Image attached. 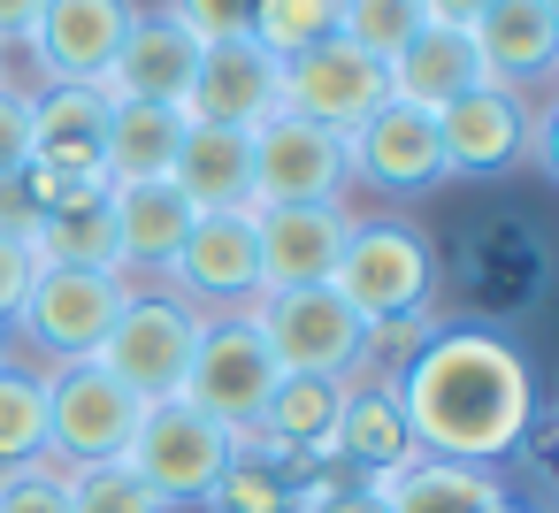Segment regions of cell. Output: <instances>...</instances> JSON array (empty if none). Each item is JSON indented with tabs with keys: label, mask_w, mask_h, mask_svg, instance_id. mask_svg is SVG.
<instances>
[{
	"label": "cell",
	"mask_w": 559,
	"mask_h": 513,
	"mask_svg": "<svg viewBox=\"0 0 559 513\" xmlns=\"http://www.w3.org/2000/svg\"><path fill=\"white\" fill-rule=\"evenodd\" d=\"M391 391H399L414 452H429V460L498 467L536 429V375H528L521 345H506L498 330H475V322L429 330L391 368Z\"/></svg>",
	"instance_id": "6da1fadb"
},
{
	"label": "cell",
	"mask_w": 559,
	"mask_h": 513,
	"mask_svg": "<svg viewBox=\"0 0 559 513\" xmlns=\"http://www.w3.org/2000/svg\"><path fill=\"white\" fill-rule=\"evenodd\" d=\"M123 299H131V276H116V269H32V284L9 314V330L32 345L24 368L55 375L70 360H93L108 322L123 314Z\"/></svg>",
	"instance_id": "7a4b0ae2"
},
{
	"label": "cell",
	"mask_w": 559,
	"mask_h": 513,
	"mask_svg": "<svg viewBox=\"0 0 559 513\" xmlns=\"http://www.w3.org/2000/svg\"><path fill=\"white\" fill-rule=\"evenodd\" d=\"M330 291L376 330V322H399V314H421L429 291H437V253L414 223H391V215H368L353 223L337 269H330Z\"/></svg>",
	"instance_id": "3957f363"
},
{
	"label": "cell",
	"mask_w": 559,
	"mask_h": 513,
	"mask_svg": "<svg viewBox=\"0 0 559 513\" xmlns=\"http://www.w3.org/2000/svg\"><path fill=\"white\" fill-rule=\"evenodd\" d=\"M200 330H207V314H192V307L169 299V291H139V284H131L123 314L108 322V337H100V353H93V368H108L139 406L177 398L185 375H192Z\"/></svg>",
	"instance_id": "277c9868"
},
{
	"label": "cell",
	"mask_w": 559,
	"mask_h": 513,
	"mask_svg": "<svg viewBox=\"0 0 559 513\" xmlns=\"http://www.w3.org/2000/svg\"><path fill=\"white\" fill-rule=\"evenodd\" d=\"M253 330L269 345V360L284 375H322V383H345L368 368V322L330 291V284H307V291H261L253 307Z\"/></svg>",
	"instance_id": "5b68a950"
},
{
	"label": "cell",
	"mask_w": 559,
	"mask_h": 513,
	"mask_svg": "<svg viewBox=\"0 0 559 513\" xmlns=\"http://www.w3.org/2000/svg\"><path fill=\"white\" fill-rule=\"evenodd\" d=\"M123 467L162 498V513H177V505H207V490H215L223 467H230V429L207 421V414L185 406V398H154V406L139 414V429H131Z\"/></svg>",
	"instance_id": "8992f818"
},
{
	"label": "cell",
	"mask_w": 559,
	"mask_h": 513,
	"mask_svg": "<svg viewBox=\"0 0 559 513\" xmlns=\"http://www.w3.org/2000/svg\"><path fill=\"white\" fill-rule=\"evenodd\" d=\"M162 291L185 299L192 314H246L261 299V238H253V207H207L192 215L177 261L162 269Z\"/></svg>",
	"instance_id": "52a82bcc"
},
{
	"label": "cell",
	"mask_w": 559,
	"mask_h": 513,
	"mask_svg": "<svg viewBox=\"0 0 559 513\" xmlns=\"http://www.w3.org/2000/svg\"><path fill=\"white\" fill-rule=\"evenodd\" d=\"M139 398L93 368V360H70L47 375V467H108L131 452V429H139Z\"/></svg>",
	"instance_id": "ba28073f"
},
{
	"label": "cell",
	"mask_w": 559,
	"mask_h": 513,
	"mask_svg": "<svg viewBox=\"0 0 559 513\" xmlns=\"http://www.w3.org/2000/svg\"><path fill=\"white\" fill-rule=\"evenodd\" d=\"M276 383H284V368L269 360L253 314H215V322L200 330V353H192V375H185L177 398L200 406V414L223 421V429H253V421L269 414Z\"/></svg>",
	"instance_id": "9c48e42d"
},
{
	"label": "cell",
	"mask_w": 559,
	"mask_h": 513,
	"mask_svg": "<svg viewBox=\"0 0 559 513\" xmlns=\"http://www.w3.org/2000/svg\"><path fill=\"white\" fill-rule=\"evenodd\" d=\"M345 131H322L307 116H269L253 131V207H307L345 200Z\"/></svg>",
	"instance_id": "30bf717a"
},
{
	"label": "cell",
	"mask_w": 559,
	"mask_h": 513,
	"mask_svg": "<svg viewBox=\"0 0 559 513\" xmlns=\"http://www.w3.org/2000/svg\"><path fill=\"white\" fill-rule=\"evenodd\" d=\"M391 100V70L360 55L353 39H322L284 62V116H307L322 131H353Z\"/></svg>",
	"instance_id": "8fae6325"
},
{
	"label": "cell",
	"mask_w": 559,
	"mask_h": 513,
	"mask_svg": "<svg viewBox=\"0 0 559 513\" xmlns=\"http://www.w3.org/2000/svg\"><path fill=\"white\" fill-rule=\"evenodd\" d=\"M528 146H536V108H528V93L475 85V93H460L452 108H437L444 177H506Z\"/></svg>",
	"instance_id": "7c38bea8"
},
{
	"label": "cell",
	"mask_w": 559,
	"mask_h": 513,
	"mask_svg": "<svg viewBox=\"0 0 559 513\" xmlns=\"http://www.w3.org/2000/svg\"><path fill=\"white\" fill-rule=\"evenodd\" d=\"M345 177L368 192H429L444 184V154H437V116L383 100L368 123L345 131Z\"/></svg>",
	"instance_id": "4fadbf2b"
},
{
	"label": "cell",
	"mask_w": 559,
	"mask_h": 513,
	"mask_svg": "<svg viewBox=\"0 0 559 513\" xmlns=\"http://www.w3.org/2000/svg\"><path fill=\"white\" fill-rule=\"evenodd\" d=\"M353 207L345 200H307V207H253V238H261V291H307L330 284L345 238H353Z\"/></svg>",
	"instance_id": "5bb4252c"
},
{
	"label": "cell",
	"mask_w": 559,
	"mask_h": 513,
	"mask_svg": "<svg viewBox=\"0 0 559 513\" xmlns=\"http://www.w3.org/2000/svg\"><path fill=\"white\" fill-rule=\"evenodd\" d=\"M276 108H284V62H276V55H261L253 39H215V47H200V70H192V93H185V116H192V123L261 131Z\"/></svg>",
	"instance_id": "9a60e30c"
},
{
	"label": "cell",
	"mask_w": 559,
	"mask_h": 513,
	"mask_svg": "<svg viewBox=\"0 0 559 513\" xmlns=\"http://www.w3.org/2000/svg\"><path fill=\"white\" fill-rule=\"evenodd\" d=\"M131 24H139L131 0H47L32 55H39L47 85H100V70L116 62Z\"/></svg>",
	"instance_id": "2e32d148"
},
{
	"label": "cell",
	"mask_w": 559,
	"mask_h": 513,
	"mask_svg": "<svg viewBox=\"0 0 559 513\" xmlns=\"http://www.w3.org/2000/svg\"><path fill=\"white\" fill-rule=\"evenodd\" d=\"M467 39H475L483 85L528 93L559 62V0H490V9L467 24Z\"/></svg>",
	"instance_id": "e0dca14e"
},
{
	"label": "cell",
	"mask_w": 559,
	"mask_h": 513,
	"mask_svg": "<svg viewBox=\"0 0 559 513\" xmlns=\"http://www.w3.org/2000/svg\"><path fill=\"white\" fill-rule=\"evenodd\" d=\"M192 70H200V39H192L185 24H169L162 9H139V24L123 32L116 62L100 70V93H108V100H154V108H185Z\"/></svg>",
	"instance_id": "ac0fdd59"
},
{
	"label": "cell",
	"mask_w": 559,
	"mask_h": 513,
	"mask_svg": "<svg viewBox=\"0 0 559 513\" xmlns=\"http://www.w3.org/2000/svg\"><path fill=\"white\" fill-rule=\"evenodd\" d=\"M383 70H391V100H406L421 116H437V108H452L460 93L483 85V62H475L467 24H421Z\"/></svg>",
	"instance_id": "d6986e66"
},
{
	"label": "cell",
	"mask_w": 559,
	"mask_h": 513,
	"mask_svg": "<svg viewBox=\"0 0 559 513\" xmlns=\"http://www.w3.org/2000/svg\"><path fill=\"white\" fill-rule=\"evenodd\" d=\"M360 482H368L376 513H483L506 498L498 467H460V460H429V452H414L391 475H360Z\"/></svg>",
	"instance_id": "ffe728a7"
},
{
	"label": "cell",
	"mask_w": 559,
	"mask_h": 513,
	"mask_svg": "<svg viewBox=\"0 0 559 513\" xmlns=\"http://www.w3.org/2000/svg\"><path fill=\"white\" fill-rule=\"evenodd\" d=\"M337 460L353 475H391L414 460V437H406V414H399V391L391 375H345V398H337Z\"/></svg>",
	"instance_id": "44dd1931"
},
{
	"label": "cell",
	"mask_w": 559,
	"mask_h": 513,
	"mask_svg": "<svg viewBox=\"0 0 559 513\" xmlns=\"http://www.w3.org/2000/svg\"><path fill=\"white\" fill-rule=\"evenodd\" d=\"M169 184L192 200V215L207 207H253V131H223V123H192Z\"/></svg>",
	"instance_id": "7402d4cb"
},
{
	"label": "cell",
	"mask_w": 559,
	"mask_h": 513,
	"mask_svg": "<svg viewBox=\"0 0 559 513\" xmlns=\"http://www.w3.org/2000/svg\"><path fill=\"white\" fill-rule=\"evenodd\" d=\"M108 215H116V269H169L185 230H192V200L177 184H108Z\"/></svg>",
	"instance_id": "603a6c76"
},
{
	"label": "cell",
	"mask_w": 559,
	"mask_h": 513,
	"mask_svg": "<svg viewBox=\"0 0 559 513\" xmlns=\"http://www.w3.org/2000/svg\"><path fill=\"white\" fill-rule=\"evenodd\" d=\"M192 116L154 100H108V184H169V162L185 146Z\"/></svg>",
	"instance_id": "cb8c5ba5"
},
{
	"label": "cell",
	"mask_w": 559,
	"mask_h": 513,
	"mask_svg": "<svg viewBox=\"0 0 559 513\" xmlns=\"http://www.w3.org/2000/svg\"><path fill=\"white\" fill-rule=\"evenodd\" d=\"M32 261L39 269H116V215H108V192H85V200H62L32 223ZM123 276V269H116Z\"/></svg>",
	"instance_id": "d4e9b609"
},
{
	"label": "cell",
	"mask_w": 559,
	"mask_h": 513,
	"mask_svg": "<svg viewBox=\"0 0 559 513\" xmlns=\"http://www.w3.org/2000/svg\"><path fill=\"white\" fill-rule=\"evenodd\" d=\"M337 398H345V383L284 375V383H276V398H269V414H261V429H269L292 460L330 467V460H337Z\"/></svg>",
	"instance_id": "484cf974"
},
{
	"label": "cell",
	"mask_w": 559,
	"mask_h": 513,
	"mask_svg": "<svg viewBox=\"0 0 559 513\" xmlns=\"http://www.w3.org/2000/svg\"><path fill=\"white\" fill-rule=\"evenodd\" d=\"M47 460V375L0 353V475Z\"/></svg>",
	"instance_id": "4316f807"
},
{
	"label": "cell",
	"mask_w": 559,
	"mask_h": 513,
	"mask_svg": "<svg viewBox=\"0 0 559 513\" xmlns=\"http://www.w3.org/2000/svg\"><path fill=\"white\" fill-rule=\"evenodd\" d=\"M337 9H345V0H253V32H246V39H253L261 55L292 62V55L337 39Z\"/></svg>",
	"instance_id": "83f0119b"
},
{
	"label": "cell",
	"mask_w": 559,
	"mask_h": 513,
	"mask_svg": "<svg viewBox=\"0 0 559 513\" xmlns=\"http://www.w3.org/2000/svg\"><path fill=\"white\" fill-rule=\"evenodd\" d=\"M414 32H421V9H414V0H345V9H337V39H353V47L376 55V62H391Z\"/></svg>",
	"instance_id": "f1b7e54d"
},
{
	"label": "cell",
	"mask_w": 559,
	"mask_h": 513,
	"mask_svg": "<svg viewBox=\"0 0 559 513\" xmlns=\"http://www.w3.org/2000/svg\"><path fill=\"white\" fill-rule=\"evenodd\" d=\"M62 490H70V513H162V498H154L123 460H108V467H70Z\"/></svg>",
	"instance_id": "f546056e"
},
{
	"label": "cell",
	"mask_w": 559,
	"mask_h": 513,
	"mask_svg": "<svg viewBox=\"0 0 559 513\" xmlns=\"http://www.w3.org/2000/svg\"><path fill=\"white\" fill-rule=\"evenodd\" d=\"M207 513H292V482H284V467L230 460L223 482L207 490Z\"/></svg>",
	"instance_id": "4dcf8cb0"
},
{
	"label": "cell",
	"mask_w": 559,
	"mask_h": 513,
	"mask_svg": "<svg viewBox=\"0 0 559 513\" xmlns=\"http://www.w3.org/2000/svg\"><path fill=\"white\" fill-rule=\"evenodd\" d=\"M162 16L185 24L200 47H215V39H246L253 32V0H169Z\"/></svg>",
	"instance_id": "1f68e13d"
},
{
	"label": "cell",
	"mask_w": 559,
	"mask_h": 513,
	"mask_svg": "<svg viewBox=\"0 0 559 513\" xmlns=\"http://www.w3.org/2000/svg\"><path fill=\"white\" fill-rule=\"evenodd\" d=\"M0 513H70V490H62V467H16L0 475Z\"/></svg>",
	"instance_id": "d6a6232c"
},
{
	"label": "cell",
	"mask_w": 559,
	"mask_h": 513,
	"mask_svg": "<svg viewBox=\"0 0 559 513\" xmlns=\"http://www.w3.org/2000/svg\"><path fill=\"white\" fill-rule=\"evenodd\" d=\"M24 162H32V93L0 77V184L24 177Z\"/></svg>",
	"instance_id": "836d02e7"
},
{
	"label": "cell",
	"mask_w": 559,
	"mask_h": 513,
	"mask_svg": "<svg viewBox=\"0 0 559 513\" xmlns=\"http://www.w3.org/2000/svg\"><path fill=\"white\" fill-rule=\"evenodd\" d=\"M32 246L24 238H9V230H0V314H16V299H24V284H32Z\"/></svg>",
	"instance_id": "e575fe53"
},
{
	"label": "cell",
	"mask_w": 559,
	"mask_h": 513,
	"mask_svg": "<svg viewBox=\"0 0 559 513\" xmlns=\"http://www.w3.org/2000/svg\"><path fill=\"white\" fill-rule=\"evenodd\" d=\"M39 16H47V0H0V55H9V47H32Z\"/></svg>",
	"instance_id": "d590c367"
},
{
	"label": "cell",
	"mask_w": 559,
	"mask_h": 513,
	"mask_svg": "<svg viewBox=\"0 0 559 513\" xmlns=\"http://www.w3.org/2000/svg\"><path fill=\"white\" fill-rule=\"evenodd\" d=\"M414 9H421V24H475L490 0H414Z\"/></svg>",
	"instance_id": "8d00e7d4"
},
{
	"label": "cell",
	"mask_w": 559,
	"mask_h": 513,
	"mask_svg": "<svg viewBox=\"0 0 559 513\" xmlns=\"http://www.w3.org/2000/svg\"><path fill=\"white\" fill-rule=\"evenodd\" d=\"M483 513H528V505H521V498L506 490V498H498V505H483Z\"/></svg>",
	"instance_id": "74e56055"
},
{
	"label": "cell",
	"mask_w": 559,
	"mask_h": 513,
	"mask_svg": "<svg viewBox=\"0 0 559 513\" xmlns=\"http://www.w3.org/2000/svg\"><path fill=\"white\" fill-rule=\"evenodd\" d=\"M0 353H9V314H0Z\"/></svg>",
	"instance_id": "f35d334b"
}]
</instances>
